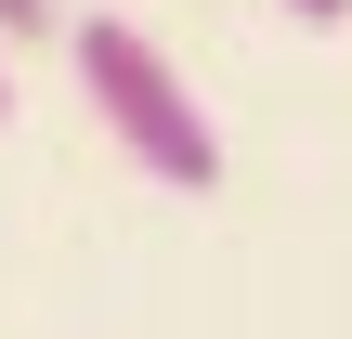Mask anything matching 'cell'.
<instances>
[{
	"mask_svg": "<svg viewBox=\"0 0 352 339\" xmlns=\"http://www.w3.org/2000/svg\"><path fill=\"white\" fill-rule=\"evenodd\" d=\"M65 52H78V91H91L104 144H118L144 183H170V196H209V183H222V131H209V105L183 91V65H170L144 26L91 13V26H65Z\"/></svg>",
	"mask_w": 352,
	"mask_h": 339,
	"instance_id": "1",
	"label": "cell"
},
{
	"mask_svg": "<svg viewBox=\"0 0 352 339\" xmlns=\"http://www.w3.org/2000/svg\"><path fill=\"white\" fill-rule=\"evenodd\" d=\"M0 39H52V0H0Z\"/></svg>",
	"mask_w": 352,
	"mask_h": 339,
	"instance_id": "2",
	"label": "cell"
},
{
	"mask_svg": "<svg viewBox=\"0 0 352 339\" xmlns=\"http://www.w3.org/2000/svg\"><path fill=\"white\" fill-rule=\"evenodd\" d=\"M287 13H300V26H340V13H352V0H287Z\"/></svg>",
	"mask_w": 352,
	"mask_h": 339,
	"instance_id": "3",
	"label": "cell"
},
{
	"mask_svg": "<svg viewBox=\"0 0 352 339\" xmlns=\"http://www.w3.org/2000/svg\"><path fill=\"white\" fill-rule=\"evenodd\" d=\"M0 118H13V65H0Z\"/></svg>",
	"mask_w": 352,
	"mask_h": 339,
	"instance_id": "4",
	"label": "cell"
}]
</instances>
